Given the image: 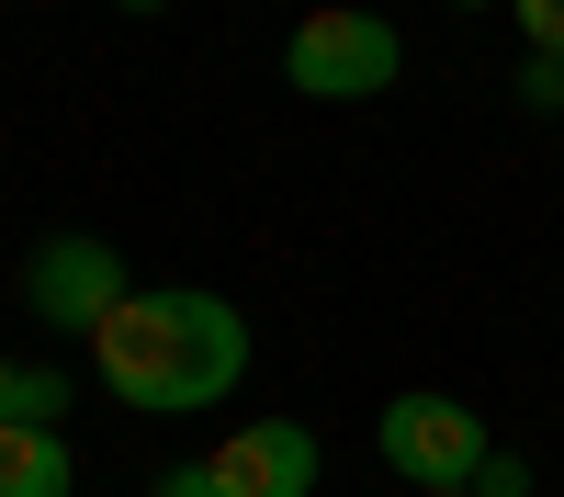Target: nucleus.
<instances>
[{
  "label": "nucleus",
  "instance_id": "f257e3e1",
  "mask_svg": "<svg viewBox=\"0 0 564 497\" xmlns=\"http://www.w3.org/2000/svg\"><path fill=\"white\" fill-rule=\"evenodd\" d=\"M90 374L148 419H193V407H226L249 385V316L204 283H148L90 328Z\"/></svg>",
  "mask_w": 564,
  "mask_h": 497
},
{
  "label": "nucleus",
  "instance_id": "ddd939ff",
  "mask_svg": "<svg viewBox=\"0 0 564 497\" xmlns=\"http://www.w3.org/2000/svg\"><path fill=\"white\" fill-rule=\"evenodd\" d=\"M430 497H475V486H430Z\"/></svg>",
  "mask_w": 564,
  "mask_h": 497
},
{
  "label": "nucleus",
  "instance_id": "423d86ee",
  "mask_svg": "<svg viewBox=\"0 0 564 497\" xmlns=\"http://www.w3.org/2000/svg\"><path fill=\"white\" fill-rule=\"evenodd\" d=\"M68 486H79V464L57 430H0V497H68Z\"/></svg>",
  "mask_w": 564,
  "mask_h": 497
},
{
  "label": "nucleus",
  "instance_id": "39448f33",
  "mask_svg": "<svg viewBox=\"0 0 564 497\" xmlns=\"http://www.w3.org/2000/svg\"><path fill=\"white\" fill-rule=\"evenodd\" d=\"M215 486H226V497H316V430H305V419H249V430H226Z\"/></svg>",
  "mask_w": 564,
  "mask_h": 497
},
{
  "label": "nucleus",
  "instance_id": "f03ea898",
  "mask_svg": "<svg viewBox=\"0 0 564 497\" xmlns=\"http://www.w3.org/2000/svg\"><path fill=\"white\" fill-rule=\"evenodd\" d=\"M282 79H294L305 102H384V90L406 79V34H395L384 12H361V0H327V12L294 23Z\"/></svg>",
  "mask_w": 564,
  "mask_h": 497
},
{
  "label": "nucleus",
  "instance_id": "9b49d317",
  "mask_svg": "<svg viewBox=\"0 0 564 497\" xmlns=\"http://www.w3.org/2000/svg\"><path fill=\"white\" fill-rule=\"evenodd\" d=\"M148 497H226V486H215V464H170Z\"/></svg>",
  "mask_w": 564,
  "mask_h": 497
},
{
  "label": "nucleus",
  "instance_id": "f8f14e48",
  "mask_svg": "<svg viewBox=\"0 0 564 497\" xmlns=\"http://www.w3.org/2000/svg\"><path fill=\"white\" fill-rule=\"evenodd\" d=\"M113 12H170V0H113Z\"/></svg>",
  "mask_w": 564,
  "mask_h": 497
},
{
  "label": "nucleus",
  "instance_id": "7ed1b4c3",
  "mask_svg": "<svg viewBox=\"0 0 564 497\" xmlns=\"http://www.w3.org/2000/svg\"><path fill=\"white\" fill-rule=\"evenodd\" d=\"M372 452H384V464L430 497V486H475L497 441H486V419H475L463 396H395L384 419H372Z\"/></svg>",
  "mask_w": 564,
  "mask_h": 497
},
{
  "label": "nucleus",
  "instance_id": "9d476101",
  "mask_svg": "<svg viewBox=\"0 0 564 497\" xmlns=\"http://www.w3.org/2000/svg\"><path fill=\"white\" fill-rule=\"evenodd\" d=\"M475 497H531V464H520V452H486V475H475Z\"/></svg>",
  "mask_w": 564,
  "mask_h": 497
},
{
  "label": "nucleus",
  "instance_id": "0eeeda50",
  "mask_svg": "<svg viewBox=\"0 0 564 497\" xmlns=\"http://www.w3.org/2000/svg\"><path fill=\"white\" fill-rule=\"evenodd\" d=\"M57 419H68L57 361H0V430H57Z\"/></svg>",
  "mask_w": 564,
  "mask_h": 497
},
{
  "label": "nucleus",
  "instance_id": "4468645a",
  "mask_svg": "<svg viewBox=\"0 0 564 497\" xmlns=\"http://www.w3.org/2000/svg\"><path fill=\"white\" fill-rule=\"evenodd\" d=\"M463 12H486V0H463Z\"/></svg>",
  "mask_w": 564,
  "mask_h": 497
},
{
  "label": "nucleus",
  "instance_id": "1a4fd4ad",
  "mask_svg": "<svg viewBox=\"0 0 564 497\" xmlns=\"http://www.w3.org/2000/svg\"><path fill=\"white\" fill-rule=\"evenodd\" d=\"M520 102L531 114H564V57H520Z\"/></svg>",
  "mask_w": 564,
  "mask_h": 497
},
{
  "label": "nucleus",
  "instance_id": "6e6552de",
  "mask_svg": "<svg viewBox=\"0 0 564 497\" xmlns=\"http://www.w3.org/2000/svg\"><path fill=\"white\" fill-rule=\"evenodd\" d=\"M520 12V34H531V57H564V0H508Z\"/></svg>",
  "mask_w": 564,
  "mask_h": 497
},
{
  "label": "nucleus",
  "instance_id": "20e7f679",
  "mask_svg": "<svg viewBox=\"0 0 564 497\" xmlns=\"http://www.w3.org/2000/svg\"><path fill=\"white\" fill-rule=\"evenodd\" d=\"M124 294H135V283H124V260H113L102 238H45L34 271H23V305L45 316V328H68V339H90Z\"/></svg>",
  "mask_w": 564,
  "mask_h": 497
}]
</instances>
